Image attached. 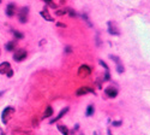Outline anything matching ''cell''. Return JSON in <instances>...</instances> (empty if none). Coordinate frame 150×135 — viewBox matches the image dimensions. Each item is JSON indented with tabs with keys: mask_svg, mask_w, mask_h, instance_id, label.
<instances>
[{
	"mask_svg": "<svg viewBox=\"0 0 150 135\" xmlns=\"http://www.w3.org/2000/svg\"><path fill=\"white\" fill-rule=\"evenodd\" d=\"M15 112H16V109H15L13 106H7V107H5L4 111H3V114H1V122H3V123H4V124H7L8 122L11 121L12 116L15 115Z\"/></svg>",
	"mask_w": 150,
	"mask_h": 135,
	"instance_id": "cell-1",
	"label": "cell"
},
{
	"mask_svg": "<svg viewBox=\"0 0 150 135\" xmlns=\"http://www.w3.org/2000/svg\"><path fill=\"white\" fill-rule=\"evenodd\" d=\"M0 74L1 75H7V77L13 76V70H12L11 64L8 62H3L0 64Z\"/></svg>",
	"mask_w": 150,
	"mask_h": 135,
	"instance_id": "cell-2",
	"label": "cell"
},
{
	"mask_svg": "<svg viewBox=\"0 0 150 135\" xmlns=\"http://www.w3.org/2000/svg\"><path fill=\"white\" fill-rule=\"evenodd\" d=\"M25 58H27V51L24 50V48H19V50H17L13 54L15 62H23Z\"/></svg>",
	"mask_w": 150,
	"mask_h": 135,
	"instance_id": "cell-3",
	"label": "cell"
},
{
	"mask_svg": "<svg viewBox=\"0 0 150 135\" xmlns=\"http://www.w3.org/2000/svg\"><path fill=\"white\" fill-rule=\"evenodd\" d=\"M28 14H29V9L28 7H22L18 11V19L21 23H27L28 21Z\"/></svg>",
	"mask_w": 150,
	"mask_h": 135,
	"instance_id": "cell-4",
	"label": "cell"
},
{
	"mask_svg": "<svg viewBox=\"0 0 150 135\" xmlns=\"http://www.w3.org/2000/svg\"><path fill=\"white\" fill-rule=\"evenodd\" d=\"M90 72H91V70H90V68L88 65H81V68L78 70V76L86 77V76L90 75Z\"/></svg>",
	"mask_w": 150,
	"mask_h": 135,
	"instance_id": "cell-5",
	"label": "cell"
},
{
	"mask_svg": "<svg viewBox=\"0 0 150 135\" xmlns=\"http://www.w3.org/2000/svg\"><path fill=\"white\" fill-rule=\"evenodd\" d=\"M76 93H77V95H84V94H88V93H94V91L90 87H88V86H83V87H79L77 89Z\"/></svg>",
	"mask_w": 150,
	"mask_h": 135,
	"instance_id": "cell-6",
	"label": "cell"
},
{
	"mask_svg": "<svg viewBox=\"0 0 150 135\" xmlns=\"http://www.w3.org/2000/svg\"><path fill=\"white\" fill-rule=\"evenodd\" d=\"M16 14V5L15 4H8L7 7H6V15L8 17H12V16H15Z\"/></svg>",
	"mask_w": 150,
	"mask_h": 135,
	"instance_id": "cell-7",
	"label": "cell"
},
{
	"mask_svg": "<svg viewBox=\"0 0 150 135\" xmlns=\"http://www.w3.org/2000/svg\"><path fill=\"white\" fill-rule=\"evenodd\" d=\"M67 111H69V107L62 109L61 111L59 112V115H58L55 118H52V119H51V123H55V122H58L60 118H62V117H64V115H66V112H67Z\"/></svg>",
	"mask_w": 150,
	"mask_h": 135,
	"instance_id": "cell-8",
	"label": "cell"
},
{
	"mask_svg": "<svg viewBox=\"0 0 150 135\" xmlns=\"http://www.w3.org/2000/svg\"><path fill=\"white\" fill-rule=\"evenodd\" d=\"M106 94L109 98H115L118 95V91L113 87H108V88H106Z\"/></svg>",
	"mask_w": 150,
	"mask_h": 135,
	"instance_id": "cell-9",
	"label": "cell"
},
{
	"mask_svg": "<svg viewBox=\"0 0 150 135\" xmlns=\"http://www.w3.org/2000/svg\"><path fill=\"white\" fill-rule=\"evenodd\" d=\"M40 15L46 19V21H48V22H54V19H53V17L49 15V12H48V10L47 9H45L43 11H41L40 12Z\"/></svg>",
	"mask_w": 150,
	"mask_h": 135,
	"instance_id": "cell-10",
	"label": "cell"
},
{
	"mask_svg": "<svg viewBox=\"0 0 150 135\" xmlns=\"http://www.w3.org/2000/svg\"><path fill=\"white\" fill-rule=\"evenodd\" d=\"M110 58H112V59H113V60H114V62L117 63V70H118V72H119V74H121V72L124 71V66L121 65V63H120V60H119V58H118V57H115V56H112Z\"/></svg>",
	"mask_w": 150,
	"mask_h": 135,
	"instance_id": "cell-11",
	"label": "cell"
},
{
	"mask_svg": "<svg viewBox=\"0 0 150 135\" xmlns=\"http://www.w3.org/2000/svg\"><path fill=\"white\" fill-rule=\"evenodd\" d=\"M108 26H109L108 31H109L110 34H113V35H119V34H120V31H119V30H117V28H115V24H113L114 27H112V24H110V22H109V23H108Z\"/></svg>",
	"mask_w": 150,
	"mask_h": 135,
	"instance_id": "cell-12",
	"label": "cell"
},
{
	"mask_svg": "<svg viewBox=\"0 0 150 135\" xmlns=\"http://www.w3.org/2000/svg\"><path fill=\"white\" fill-rule=\"evenodd\" d=\"M51 116H53V109L51 106H47L46 107V111H45V118H49Z\"/></svg>",
	"mask_w": 150,
	"mask_h": 135,
	"instance_id": "cell-13",
	"label": "cell"
},
{
	"mask_svg": "<svg viewBox=\"0 0 150 135\" xmlns=\"http://www.w3.org/2000/svg\"><path fill=\"white\" fill-rule=\"evenodd\" d=\"M42 1H43L46 5H48L51 9H57V4L53 1V0H42Z\"/></svg>",
	"mask_w": 150,
	"mask_h": 135,
	"instance_id": "cell-14",
	"label": "cell"
},
{
	"mask_svg": "<svg viewBox=\"0 0 150 135\" xmlns=\"http://www.w3.org/2000/svg\"><path fill=\"white\" fill-rule=\"evenodd\" d=\"M58 129L62 133V135H69V129L65 127V126H62V124H59L58 126Z\"/></svg>",
	"mask_w": 150,
	"mask_h": 135,
	"instance_id": "cell-15",
	"label": "cell"
},
{
	"mask_svg": "<svg viewBox=\"0 0 150 135\" xmlns=\"http://www.w3.org/2000/svg\"><path fill=\"white\" fill-rule=\"evenodd\" d=\"M5 47H6V50L10 51V52L13 51V50H15V42H13V41H10V42H7V44L5 45Z\"/></svg>",
	"mask_w": 150,
	"mask_h": 135,
	"instance_id": "cell-16",
	"label": "cell"
},
{
	"mask_svg": "<svg viewBox=\"0 0 150 135\" xmlns=\"http://www.w3.org/2000/svg\"><path fill=\"white\" fill-rule=\"evenodd\" d=\"M66 14H67V10H66V9L58 10V11L55 12V15H57V16H64V15H66Z\"/></svg>",
	"mask_w": 150,
	"mask_h": 135,
	"instance_id": "cell-17",
	"label": "cell"
},
{
	"mask_svg": "<svg viewBox=\"0 0 150 135\" xmlns=\"http://www.w3.org/2000/svg\"><path fill=\"white\" fill-rule=\"evenodd\" d=\"M12 33H13L15 38H17V39H23V38H24V35H23L22 33H19V31H16V30H13Z\"/></svg>",
	"mask_w": 150,
	"mask_h": 135,
	"instance_id": "cell-18",
	"label": "cell"
},
{
	"mask_svg": "<svg viewBox=\"0 0 150 135\" xmlns=\"http://www.w3.org/2000/svg\"><path fill=\"white\" fill-rule=\"evenodd\" d=\"M93 112H94V106H93V105H90V106L88 107V110H86V115H88V116H91V115H93Z\"/></svg>",
	"mask_w": 150,
	"mask_h": 135,
	"instance_id": "cell-19",
	"label": "cell"
},
{
	"mask_svg": "<svg viewBox=\"0 0 150 135\" xmlns=\"http://www.w3.org/2000/svg\"><path fill=\"white\" fill-rule=\"evenodd\" d=\"M66 10H67V14H70L72 17H74V16H76V12H74L72 9H66Z\"/></svg>",
	"mask_w": 150,
	"mask_h": 135,
	"instance_id": "cell-20",
	"label": "cell"
},
{
	"mask_svg": "<svg viewBox=\"0 0 150 135\" xmlns=\"http://www.w3.org/2000/svg\"><path fill=\"white\" fill-rule=\"evenodd\" d=\"M121 124V122H113V126H115V127H119Z\"/></svg>",
	"mask_w": 150,
	"mask_h": 135,
	"instance_id": "cell-21",
	"label": "cell"
},
{
	"mask_svg": "<svg viewBox=\"0 0 150 135\" xmlns=\"http://www.w3.org/2000/svg\"><path fill=\"white\" fill-rule=\"evenodd\" d=\"M58 26H59V27H62V28H65V27H66L65 24H62V23H58Z\"/></svg>",
	"mask_w": 150,
	"mask_h": 135,
	"instance_id": "cell-22",
	"label": "cell"
},
{
	"mask_svg": "<svg viewBox=\"0 0 150 135\" xmlns=\"http://www.w3.org/2000/svg\"><path fill=\"white\" fill-rule=\"evenodd\" d=\"M66 3V0H60V4H65Z\"/></svg>",
	"mask_w": 150,
	"mask_h": 135,
	"instance_id": "cell-23",
	"label": "cell"
},
{
	"mask_svg": "<svg viewBox=\"0 0 150 135\" xmlns=\"http://www.w3.org/2000/svg\"><path fill=\"white\" fill-rule=\"evenodd\" d=\"M4 94V92H0V95H3Z\"/></svg>",
	"mask_w": 150,
	"mask_h": 135,
	"instance_id": "cell-24",
	"label": "cell"
},
{
	"mask_svg": "<svg viewBox=\"0 0 150 135\" xmlns=\"http://www.w3.org/2000/svg\"><path fill=\"white\" fill-rule=\"evenodd\" d=\"M0 56H1V50H0Z\"/></svg>",
	"mask_w": 150,
	"mask_h": 135,
	"instance_id": "cell-25",
	"label": "cell"
},
{
	"mask_svg": "<svg viewBox=\"0 0 150 135\" xmlns=\"http://www.w3.org/2000/svg\"><path fill=\"white\" fill-rule=\"evenodd\" d=\"M0 3H1V0H0Z\"/></svg>",
	"mask_w": 150,
	"mask_h": 135,
	"instance_id": "cell-26",
	"label": "cell"
}]
</instances>
